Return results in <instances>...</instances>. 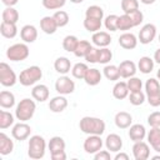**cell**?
<instances>
[{"label": "cell", "mask_w": 160, "mask_h": 160, "mask_svg": "<svg viewBox=\"0 0 160 160\" xmlns=\"http://www.w3.org/2000/svg\"><path fill=\"white\" fill-rule=\"evenodd\" d=\"M158 79L160 80V69H159V71H158Z\"/></svg>", "instance_id": "6125c7cd"}, {"label": "cell", "mask_w": 160, "mask_h": 160, "mask_svg": "<svg viewBox=\"0 0 160 160\" xmlns=\"http://www.w3.org/2000/svg\"><path fill=\"white\" fill-rule=\"evenodd\" d=\"M84 80H85V82H86L88 85L95 86V85H98V84L100 82V80H101V74H100V71H99L98 69H88Z\"/></svg>", "instance_id": "cb8c5ba5"}, {"label": "cell", "mask_w": 160, "mask_h": 160, "mask_svg": "<svg viewBox=\"0 0 160 160\" xmlns=\"http://www.w3.org/2000/svg\"><path fill=\"white\" fill-rule=\"evenodd\" d=\"M132 26H135V25H134V21H132V19H131V16L129 14H124V15L119 16L118 30H129Z\"/></svg>", "instance_id": "4dcf8cb0"}, {"label": "cell", "mask_w": 160, "mask_h": 160, "mask_svg": "<svg viewBox=\"0 0 160 160\" xmlns=\"http://www.w3.org/2000/svg\"><path fill=\"white\" fill-rule=\"evenodd\" d=\"M0 82L4 86H12L16 82V75L6 62H0Z\"/></svg>", "instance_id": "8992f818"}, {"label": "cell", "mask_w": 160, "mask_h": 160, "mask_svg": "<svg viewBox=\"0 0 160 160\" xmlns=\"http://www.w3.org/2000/svg\"><path fill=\"white\" fill-rule=\"evenodd\" d=\"M138 68L141 72L144 74H148L154 68V61L149 58V56H142L140 60H139V64H138Z\"/></svg>", "instance_id": "d6a6232c"}, {"label": "cell", "mask_w": 160, "mask_h": 160, "mask_svg": "<svg viewBox=\"0 0 160 160\" xmlns=\"http://www.w3.org/2000/svg\"><path fill=\"white\" fill-rule=\"evenodd\" d=\"M141 80L140 79H138V78H130V80L128 81V88H129V90H130V92L131 91H139V90H141Z\"/></svg>", "instance_id": "c3c4849f"}, {"label": "cell", "mask_w": 160, "mask_h": 160, "mask_svg": "<svg viewBox=\"0 0 160 160\" xmlns=\"http://www.w3.org/2000/svg\"><path fill=\"white\" fill-rule=\"evenodd\" d=\"M31 95L38 101H45L49 98V89H48L46 85H41V84L40 85H36L31 90Z\"/></svg>", "instance_id": "7402d4cb"}, {"label": "cell", "mask_w": 160, "mask_h": 160, "mask_svg": "<svg viewBox=\"0 0 160 160\" xmlns=\"http://www.w3.org/2000/svg\"><path fill=\"white\" fill-rule=\"evenodd\" d=\"M148 140L154 150L160 152V128H151L148 134Z\"/></svg>", "instance_id": "603a6c76"}, {"label": "cell", "mask_w": 160, "mask_h": 160, "mask_svg": "<svg viewBox=\"0 0 160 160\" xmlns=\"http://www.w3.org/2000/svg\"><path fill=\"white\" fill-rule=\"evenodd\" d=\"M115 160H129V156L126 154H124V152H120V154H118L115 156Z\"/></svg>", "instance_id": "11a10c76"}, {"label": "cell", "mask_w": 160, "mask_h": 160, "mask_svg": "<svg viewBox=\"0 0 160 160\" xmlns=\"http://www.w3.org/2000/svg\"><path fill=\"white\" fill-rule=\"evenodd\" d=\"M52 16H54V19H55L58 26H65V25L69 22V15H68L66 11L59 10V11H56Z\"/></svg>", "instance_id": "b9f144b4"}, {"label": "cell", "mask_w": 160, "mask_h": 160, "mask_svg": "<svg viewBox=\"0 0 160 160\" xmlns=\"http://www.w3.org/2000/svg\"><path fill=\"white\" fill-rule=\"evenodd\" d=\"M64 4H65V0H42L44 8L50 9V10H52V9H59V8L64 6Z\"/></svg>", "instance_id": "bcb514c9"}, {"label": "cell", "mask_w": 160, "mask_h": 160, "mask_svg": "<svg viewBox=\"0 0 160 160\" xmlns=\"http://www.w3.org/2000/svg\"><path fill=\"white\" fill-rule=\"evenodd\" d=\"M121 9L124 14H130L139 9V1L138 0H121Z\"/></svg>", "instance_id": "74e56055"}, {"label": "cell", "mask_w": 160, "mask_h": 160, "mask_svg": "<svg viewBox=\"0 0 160 160\" xmlns=\"http://www.w3.org/2000/svg\"><path fill=\"white\" fill-rule=\"evenodd\" d=\"M104 74L109 80H118L120 78V71L119 68H116L115 65H108L104 68Z\"/></svg>", "instance_id": "f35d334b"}, {"label": "cell", "mask_w": 160, "mask_h": 160, "mask_svg": "<svg viewBox=\"0 0 160 160\" xmlns=\"http://www.w3.org/2000/svg\"><path fill=\"white\" fill-rule=\"evenodd\" d=\"M0 32L4 38L11 39L16 35L18 29H16V24L15 22H8V21H2L0 25Z\"/></svg>", "instance_id": "44dd1931"}, {"label": "cell", "mask_w": 160, "mask_h": 160, "mask_svg": "<svg viewBox=\"0 0 160 160\" xmlns=\"http://www.w3.org/2000/svg\"><path fill=\"white\" fill-rule=\"evenodd\" d=\"M129 100L132 105H141L145 100V95L141 90L139 91H131L130 92V96H129Z\"/></svg>", "instance_id": "7bdbcfd3"}, {"label": "cell", "mask_w": 160, "mask_h": 160, "mask_svg": "<svg viewBox=\"0 0 160 160\" xmlns=\"http://www.w3.org/2000/svg\"><path fill=\"white\" fill-rule=\"evenodd\" d=\"M80 130L89 135H101L105 131V122L99 118L84 116L80 120Z\"/></svg>", "instance_id": "6da1fadb"}, {"label": "cell", "mask_w": 160, "mask_h": 160, "mask_svg": "<svg viewBox=\"0 0 160 160\" xmlns=\"http://www.w3.org/2000/svg\"><path fill=\"white\" fill-rule=\"evenodd\" d=\"M12 149H14L12 140L8 135H5L4 132H0V154L8 155L12 151Z\"/></svg>", "instance_id": "ffe728a7"}, {"label": "cell", "mask_w": 160, "mask_h": 160, "mask_svg": "<svg viewBox=\"0 0 160 160\" xmlns=\"http://www.w3.org/2000/svg\"><path fill=\"white\" fill-rule=\"evenodd\" d=\"M78 42H79V40H78V38L76 36H74V35H68V36H65L64 38V40H62V48L66 50V51H75V49H76V46H78Z\"/></svg>", "instance_id": "e575fe53"}, {"label": "cell", "mask_w": 160, "mask_h": 160, "mask_svg": "<svg viewBox=\"0 0 160 160\" xmlns=\"http://www.w3.org/2000/svg\"><path fill=\"white\" fill-rule=\"evenodd\" d=\"M112 58V54H111V50H109L108 48H102V49H99V59H98V62H101V64H106L111 60Z\"/></svg>", "instance_id": "f6af8a7d"}, {"label": "cell", "mask_w": 160, "mask_h": 160, "mask_svg": "<svg viewBox=\"0 0 160 160\" xmlns=\"http://www.w3.org/2000/svg\"><path fill=\"white\" fill-rule=\"evenodd\" d=\"M55 89L60 94H71L75 89V84L70 78L60 76L55 82Z\"/></svg>", "instance_id": "52a82bcc"}, {"label": "cell", "mask_w": 160, "mask_h": 160, "mask_svg": "<svg viewBox=\"0 0 160 160\" xmlns=\"http://www.w3.org/2000/svg\"><path fill=\"white\" fill-rule=\"evenodd\" d=\"M20 36L25 42H32L38 38V30L32 25H25L20 31Z\"/></svg>", "instance_id": "5bb4252c"}, {"label": "cell", "mask_w": 160, "mask_h": 160, "mask_svg": "<svg viewBox=\"0 0 160 160\" xmlns=\"http://www.w3.org/2000/svg\"><path fill=\"white\" fill-rule=\"evenodd\" d=\"M19 20V12L18 10H15L11 6H8L4 11H2V21H8V22H15Z\"/></svg>", "instance_id": "f546056e"}, {"label": "cell", "mask_w": 160, "mask_h": 160, "mask_svg": "<svg viewBox=\"0 0 160 160\" xmlns=\"http://www.w3.org/2000/svg\"><path fill=\"white\" fill-rule=\"evenodd\" d=\"M92 42L96 45V46H108L110 42H111V36L110 34H108L106 31H96L94 35H92Z\"/></svg>", "instance_id": "e0dca14e"}, {"label": "cell", "mask_w": 160, "mask_h": 160, "mask_svg": "<svg viewBox=\"0 0 160 160\" xmlns=\"http://www.w3.org/2000/svg\"><path fill=\"white\" fill-rule=\"evenodd\" d=\"M159 41H160V35H159Z\"/></svg>", "instance_id": "be15d7a7"}, {"label": "cell", "mask_w": 160, "mask_h": 160, "mask_svg": "<svg viewBox=\"0 0 160 160\" xmlns=\"http://www.w3.org/2000/svg\"><path fill=\"white\" fill-rule=\"evenodd\" d=\"M119 71L121 78H131L136 72V65L131 60H124L119 65Z\"/></svg>", "instance_id": "7c38bea8"}, {"label": "cell", "mask_w": 160, "mask_h": 160, "mask_svg": "<svg viewBox=\"0 0 160 160\" xmlns=\"http://www.w3.org/2000/svg\"><path fill=\"white\" fill-rule=\"evenodd\" d=\"M152 159H154V160H159V159H160V156H159V155H156V156H154Z\"/></svg>", "instance_id": "94428289"}, {"label": "cell", "mask_w": 160, "mask_h": 160, "mask_svg": "<svg viewBox=\"0 0 160 160\" xmlns=\"http://www.w3.org/2000/svg\"><path fill=\"white\" fill-rule=\"evenodd\" d=\"M6 56L12 61L25 60L29 56V48L25 44H14L8 48Z\"/></svg>", "instance_id": "5b68a950"}, {"label": "cell", "mask_w": 160, "mask_h": 160, "mask_svg": "<svg viewBox=\"0 0 160 160\" xmlns=\"http://www.w3.org/2000/svg\"><path fill=\"white\" fill-rule=\"evenodd\" d=\"M118 20H119V16L118 15H109L106 19H105V26L108 30L110 31H116L118 30Z\"/></svg>", "instance_id": "ee69618b"}, {"label": "cell", "mask_w": 160, "mask_h": 160, "mask_svg": "<svg viewBox=\"0 0 160 160\" xmlns=\"http://www.w3.org/2000/svg\"><path fill=\"white\" fill-rule=\"evenodd\" d=\"M29 156L31 159H41L45 154V140L40 135H34L29 140Z\"/></svg>", "instance_id": "277c9868"}, {"label": "cell", "mask_w": 160, "mask_h": 160, "mask_svg": "<svg viewBox=\"0 0 160 160\" xmlns=\"http://www.w3.org/2000/svg\"><path fill=\"white\" fill-rule=\"evenodd\" d=\"M95 160H110V154L108 151H98L94 156Z\"/></svg>", "instance_id": "f5cc1de1"}, {"label": "cell", "mask_w": 160, "mask_h": 160, "mask_svg": "<svg viewBox=\"0 0 160 160\" xmlns=\"http://www.w3.org/2000/svg\"><path fill=\"white\" fill-rule=\"evenodd\" d=\"M51 159L52 160H65L66 154H65V151H58V152L51 154Z\"/></svg>", "instance_id": "db71d44e"}, {"label": "cell", "mask_w": 160, "mask_h": 160, "mask_svg": "<svg viewBox=\"0 0 160 160\" xmlns=\"http://www.w3.org/2000/svg\"><path fill=\"white\" fill-rule=\"evenodd\" d=\"M14 104H15V96L10 91L4 90L0 92V106L8 109V108L14 106Z\"/></svg>", "instance_id": "f1b7e54d"}, {"label": "cell", "mask_w": 160, "mask_h": 160, "mask_svg": "<svg viewBox=\"0 0 160 160\" xmlns=\"http://www.w3.org/2000/svg\"><path fill=\"white\" fill-rule=\"evenodd\" d=\"M156 34V28L152 24H146L141 28L140 32H139V40L141 44H149L154 40Z\"/></svg>", "instance_id": "9c48e42d"}, {"label": "cell", "mask_w": 160, "mask_h": 160, "mask_svg": "<svg viewBox=\"0 0 160 160\" xmlns=\"http://www.w3.org/2000/svg\"><path fill=\"white\" fill-rule=\"evenodd\" d=\"M154 59H155L156 62L160 64V49H158V50L155 51V54H154Z\"/></svg>", "instance_id": "6f0895ef"}, {"label": "cell", "mask_w": 160, "mask_h": 160, "mask_svg": "<svg viewBox=\"0 0 160 160\" xmlns=\"http://www.w3.org/2000/svg\"><path fill=\"white\" fill-rule=\"evenodd\" d=\"M68 106V100L64 96H55L49 102V109L54 112H61Z\"/></svg>", "instance_id": "d6986e66"}, {"label": "cell", "mask_w": 160, "mask_h": 160, "mask_svg": "<svg viewBox=\"0 0 160 160\" xmlns=\"http://www.w3.org/2000/svg\"><path fill=\"white\" fill-rule=\"evenodd\" d=\"M102 141L100 135H90L85 141H84V150L89 154H94L101 150Z\"/></svg>", "instance_id": "ba28073f"}, {"label": "cell", "mask_w": 160, "mask_h": 160, "mask_svg": "<svg viewBox=\"0 0 160 160\" xmlns=\"http://www.w3.org/2000/svg\"><path fill=\"white\" fill-rule=\"evenodd\" d=\"M86 18H92V19H99L101 20L102 16H104V10L98 6V5H91L86 9Z\"/></svg>", "instance_id": "d590c367"}, {"label": "cell", "mask_w": 160, "mask_h": 160, "mask_svg": "<svg viewBox=\"0 0 160 160\" xmlns=\"http://www.w3.org/2000/svg\"><path fill=\"white\" fill-rule=\"evenodd\" d=\"M41 76H42L41 69L39 66L34 65V66H30V68H28L20 72L19 81L24 86H30V85L35 84L38 80H40Z\"/></svg>", "instance_id": "7a4b0ae2"}, {"label": "cell", "mask_w": 160, "mask_h": 160, "mask_svg": "<svg viewBox=\"0 0 160 160\" xmlns=\"http://www.w3.org/2000/svg\"><path fill=\"white\" fill-rule=\"evenodd\" d=\"M98 59H99V49L96 48H91L90 51L85 55V60L88 62H98Z\"/></svg>", "instance_id": "681fc988"}, {"label": "cell", "mask_w": 160, "mask_h": 160, "mask_svg": "<svg viewBox=\"0 0 160 160\" xmlns=\"http://www.w3.org/2000/svg\"><path fill=\"white\" fill-rule=\"evenodd\" d=\"M12 122H14L12 115H11L10 112H8V111L1 110V111H0V128H1V129H6V128H9Z\"/></svg>", "instance_id": "60d3db41"}, {"label": "cell", "mask_w": 160, "mask_h": 160, "mask_svg": "<svg viewBox=\"0 0 160 160\" xmlns=\"http://www.w3.org/2000/svg\"><path fill=\"white\" fill-rule=\"evenodd\" d=\"M106 148L110 151H119L122 148V140L118 134H110L106 138Z\"/></svg>", "instance_id": "ac0fdd59"}, {"label": "cell", "mask_w": 160, "mask_h": 160, "mask_svg": "<svg viewBox=\"0 0 160 160\" xmlns=\"http://www.w3.org/2000/svg\"><path fill=\"white\" fill-rule=\"evenodd\" d=\"M130 16H131V19H132V21H134V25L136 26V25H139L141 21H142V19H144V15H142V12L138 9V10H135V11H132V12H130L129 14Z\"/></svg>", "instance_id": "f907efd6"}, {"label": "cell", "mask_w": 160, "mask_h": 160, "mask_svg": "<svg viewBox=\"0 0 160 160\" xmlns=\"http://www.w3.org/2000/svg\"><path fill=\"white\" fill-rule=\"evenodd\" d=\"M30 131H31V128L25 124V122H19L16 124L12 130H11V134L12 136L16 139V140H25L29 135H30Z\"/></svg>", "instance_id": "8fae6325"}, {"label": "cell", "mask_w": 160, "mask_h": 160, "mask_svg": "<svg viewBox=\"0 0 160 160\" xmlns=\"http://www.w3.org/2000/svg\"><path fill=\"white\" fill-rule=\"evenodd\" d=\"M5 5H8V6H12V5H15L16 2H18V0H1Z\"/></svg>", "instance_id": "9f6ffc18"}, {"label": "cell", "mask_w": 160, "mask_h": 160, "mask_svg": "<svg viewBox=\"0 0 160 160\" xmlns=\"http://www.w3.org/2000/svg\"><path fill=\"white\" fill-rule=\"evenodd\" d=\"M70 66H71L70 60H69L68 58H64V56L58 58V59L55 60V62H54L55 70H56L58 72H60V74H66V72H69V71H70Z\"/></svg>", "instance_id": "4316f807"}, {"label": "cell", "mask_w": 160, "mask_h": 160, "mask_svg": "<svg viewBox=\"0 0 160 160\" xmlns=\"http://www.w3.org/2000/svg\"><path fill=\"white\" fill-rule=\"evenodd\" d=\"M131 121H132V118L129 112L126 111H119L116 115H115V124L118 128L120 129H126L131 125Z\"/></svg>", "instance_id": "2e32d148"}, {"label": "cell", "mask_w": 160, "mask_h": 160, "mask_svg": "<svg viewBox=\"0 0 160 160\" xmlns=\"http://www.w3.org/2000/svg\"><path fill=\"white\" fill-rule=\"evenodd\" d=\"M35 102L30 99H22L18 106H16V110H15V114H16V118L20 120V121H26L29 119H31V116L34 115L35 112Z\"/></svg>", "instance_id": "3957f363"}, {"label": "cell", "mask_w": 160, "mask_h": 160, "mask_svg": "<svg viewBox=\"0 0 160 160\" xmlns=\"http://www.w3.org/2000/svg\"><path fill=\"white\" fill-rule=\"evenodd\" d=\"M40 28L46 34H54L59 26L54 19V16H44L40 20Z\"/></svg>", "instance_id": "4fadbf2b"}, {"label": "cell", "mask_w": 160, "mask_h": 160, "mask_svg": "<svg viewBox=\"0 0 160 160\" xmlns=\"http://www.w3.org/2000/svg\"><path fill=\"white\" fill-rule=\"evenodd\" d=\"M142 4H146V5H149V4H152L155 0H140Z\"/></svg>", "instance_id": "680465c9"}, {"label": "cell", "mask_w": 160, "mask_h": 160, "mask_svg": "<svg viewBox=\"0 0 160 160\" xmlns=\"http://www.w3.org/2000/svg\"><path fill=\"white\" fill-rule=\"evenodd\" d=\"M148 122L151 128H160V111H154L149 115Z\"/></svg>", "instance_id": "7dc6e473"}, {"label": "cell", "mask_w": 160, "mask_h": 160, "mask_svg": "<svg viewBox=\"0 0 160 160\" xmlns=\"http://www.w3.org/2000/svg\"><path fill=\"white\" fill-rule=\"evenodd\" d=\"M145 90L148 92V95H154V94H158L160 92V85H159V81L156 79H149L145 84Z\"/></svg>", "instance_id": "ab89813d"}, {"label": "cell", "mask_w": 160, "mask_h": 160, "mask_svg": "<svg viewBox=\"0 0 160 160\" xmlns=\"http://www.w3.org/2000/svg\"><path fill=\"white\" fill-rule=\"evenodd\" d=\"M132 152H134V158L136 160H146L149 158V146L146 142L144 141H135L134 146H132Z\"/></svg>", "instance_id": "30bf717a"}, {"label": "cell", "mask_w": 160, "mask_h": 160, "mask_svg": "<svg viewBox=\"0 0 160 160\" xmlns=\"http://www.w3.org/2000/svg\"><path fill=\"white\" fill-rule=\"evenodd\" d=\"M84 28H85L88 31L96 32V31L100 30V28H101V20H99V19H92V18H85V20H84Z\"/></svg>", "instance_id": "836d02e7"}, {"label": "cell", "mask_w": 160, "mask_h": 160, "mask_svg": "<svg viewBox=\"0 0 160 160\" xmlns=\"http://www.w3.org/2000/svg\"><path fill=\"white\" fill-rule=\"evenodd\" d=\"M129 88H128V82H124V81H119V82H116L115 84V86H114V89H112V95H114V98H116V99H124V98H126L128 96V94H129Z\"/></svg>", "instance_id": "d4e9b609"}, {"label": "cell", "mask_w": 160, "mask_h": 160, "mask_svg": "<svg viewBox=\"0 0 160 160\" xmlns=\"http://www.w3.org/2000/svg\"><path fill=\"white\" fill-rule=\"evenodd\" d=\"M91 48H92V46L90 45V42H89L88 40H79L78 46H76V49H75L74 54H75L78 58H81V56H84V58H85V55L90 51V49H91Z\"/></svg>", "instance_id": "1f68e13d"}, {"label": "cell", "mask_w": 160, "mask_h": 160, "mask_svg": "<svg viewBox=\"0 0 160 160\" xmlns=\"http://www.w3.org/2000/svg\"><path fill=\"white\" fill-rule=\"evenodd\" d=\"M88 69H89V68H88L86 64H84V62H78V64L74 65L71 72H72L74 78H76V79H84L85 75H86Z\"/></svg>", "instance_id": "8d00e7d4"}, {"label": "cell", "mask_w": 160, "mask_h": 160, "mask_svg": "<svg viewBox=\"0 0 160 160\" xmlns=\"http://www.w3.org/2000/svg\"><path fill=\"white\" fill-rule=\"evenodd\" d=\"M148 101L151 106H159L160 105V92L154 95H148Z\"/></svg>", "instance_id": "816d5d0a"}, {"label": "cell", "mask_w": 160, "mask_h": 160, "mask_svg": "<svg viewBox=\"0 0 160 160\" xmlns=\"http://www.w3.org/2000/svg\"><path fill=\"white\" fill-rule=\"evenodd\" d=\"M65 149V141L60 136H54L50 139L49 141V150H50V154H54V152H58V151H64Z\"/></svg>", "instance_id": "83f0119b"}, {"label": "cell", "mask_w": 160, "mask_h": 160, "mask_svg": "<svg viewBox=\"0 0 160 160\" xmlns=\"http://www.w3.org/2000/svg\"><path fill=\"white\" fill-rule=\"evenodd\" d=\"M129 136L132 141H140L144 139L145 136V128L140 124H135L132 126H130L129 130Z\"/></svg>", "instance_id": "484cf974"}, {"label": "cell", "mask_w": 160, "mask_h": 160, "mask_svg": "<svg viewBox=\"0 0 160 160\" xmlns=\"http://www.w3.org/2000/svg\"><path fill=\"white\" fill-rule=\"evenodd\" d=\"M119 44H120L121 48L130 50V49H134V48L136 46L138 40H136V38H135L134 34H131V32H125V34L120 35V38H119Z\"/></svg>", "instance_id": "9a60e30c"}, {"label": "cell", "mask_w": 160, "mask_h": 160, "mask_svg": "<svg viewBox=\"0 0 160 160\" xmlns=\"http://www.w3.org/2000/svg\"><path fill=\"white\" fill-rule=\"evenodd\" d=\"M70 1H72V2H75V4H79V2H82L84 0H70Z\"/></svg>", "instance_id": "91938a15"}]
</instances>
